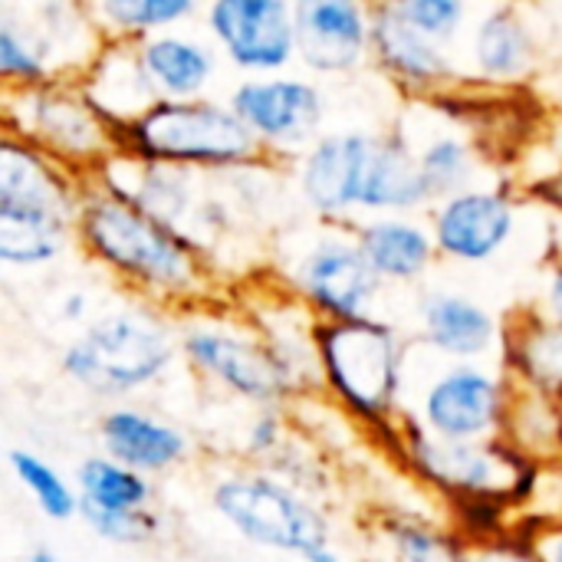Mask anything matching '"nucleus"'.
Masks as SVG:
<instances>
[{
  "label": "nucleus",
  "instance_id": "obj_1",
  "mask_svg": "<svg viewBox=\"0 0 562 562\" xmlns=\"http://www.w3.org/2000/svg\"><path fill=\"white\" fill-rule=\"evenodd\" d=\"M76 227L89 254L151 293L184 296L201 280L191 244L175 227L112 191L86 194Z\"/></svg>",
  "mask_w": 562,
  "mask_h": 562
},
{
  "label": "nucleus",
  "instance_id": "obj_2",
  "mask_svg": "<svg viewBox=\"0 0 562 562\" xmlns=\"http://www.w3.org/2000/svg\"><path fill=\"white\" fill-rule=\"evenodd\" d=\"M119 138L132 158L165 168H231L260 151L237 112L207 99H161L122 125Z\"/></svg>",
  "mask_w": 562,
  "mask_h": 562
},
{
  "label": "nucleus",
  "instance_id": "obj_3",
  "mask_svg": "<svg viewBox=\"0 0 562 562\" xmlns=\"http://www.w3.org/2000/svg\"><path fill=\"white\" fill-rule=\"evenodd\" d=\"M175 356L171 336L148 316L112 313L63 352V372L95 395H128L155 382Z\"/></svg>",
  "mask_w": 562,
  "mask_h": 562
},
{
  "label": "nucleus",
  "instance_id": "obj_4",
  "mask_svg": "<svg viewBox=\"0 0 562 562\" xmlns=\"http://www.w3.org/2000/svg\"><path fill=\"white\" fill-rule=\"evenodd\" d=\"M319 369L329 385L366 418H382L395 395L402 375L398 336L379 319L319 323L313 329Z\"/></svg>",
  "mask_w": 562,
  "mask_h": 562
},
{
  "label": "nucleus",
  "instance_id": "obj_5",
  "mask_svg": "<svg viewBox=\"0 0 562 562\" xmlns=\"http://www.w3.org/2000/svg\"><path fill=\"white\" fill-rule=\"evenodd\" d=\"M214 510L257 547L296 553L300 560L329 547L323 514L263 474H237L221 481L214 487Z\"/></svg>",
  "mask_w": 562,
  "mask_h": 562
},
{
  "label": "nucleus",
  "instance_id": "obj_6",
  "mask_svg": "<svg viewBox=\"0 0 562 562\" xmlns=\"http://www.w3.org/2000/svg\"><path fill=\"white\" fill-rule=\"evenodd\" d=\"M412 458L428 481L458 494V501H504L524 491L533 477L504 445L491 441H445L412 428Z\"/></svg>",
  "mask_w": 562,
  "mask_h": 562
},
{
  "label": "nucleus",
  "instance_id": "obj_7",
  "mask_svg": "<svg viewBox=\"0 0 562 562\" xmlns=\"http://www.w3.org/2000/svg\"><path fill=\"white\" fill-rule=\"evenodd\" d=\"M300 293L333 323L369 319L382 277L372 270L366 250L352 237H319L296 270Z\"/></svg>",
  "mask_w": 562,
  "mask_h": 562
},
{
  "label": "nucleus",
  "instance_id": "obj_8",
  "mask_svg": "<svg viewBox=\"0 0 562 562\" xmlns=\"http://www.w3.org/2000/svg\"><path fill=\"white\" fill-rule=\"evenodd\" d=\"M26 115L16 125V138L43 145L46 155L66 161H86V158H105L112 132L109 122L92 109L86 92H69L63 86H33L23 89Z\"/></svg>",
  "mask_w": 562,
  "mask_h": 562
},
{
  "label": "nucleus",
  "instance_id": "obj_9",
  "mask_svg": "<svg viewBox=\"0 0 562 562\" xmlns=\"http://www.w3.org/2000/svg\"><path fill=\"white\" fill-rule=\"evenodd\" d=\"M207 26L240 69H283L296 56V16L283 0H217Z\"/></svg>",
  "mask_w": 562,
  "mask_h": 562
},
{
  "label": "nucleus",
  "instance_id": "obj_10",
  "mask_svg": "<svg viewBox=\"0 0 562 562\" xmlns=\"http://www.w3.org/2000/svg\"><path fill=\"white\" fill-rule=\"evenodd\" d=\"M231 109L260 145L283 151L313 148L323 122V92L306 79H247L231 92Z\"/></svg>",
  "mask_w": 562,
  "mask_h": 562
},
{
  "label": "nucleus",
  "instance_id": "obj_11",
  "mask_svg": "<svg viewBox=\"0 0 562 562\" xmlns=\"http://www.w3.org/2000/svg\"><path fill=\"white\" fill-rule=\"evenodd\" d=\"M375 138L379 135L369 132H336L323 135L306 151L300 165V188L316 214L346 217L352 211H362Z\"/></svg>",
  "mask_w": 562,
  "mask_h": 562
},
{
  "label": "nucleus",
  "instance_id": "obj_12",
  "mask_svg": "<svg viewBox=\"0 0 562 562\" xmlns=\"http://www.w3.org/2000/svg\"><path fill=\"white\" fill-rule=\"evenodd\" d=\"M184 352L204 375H211L214 382H221L240 398L270 405L283 392H290L283 369L277 366L273 352L260 339L204 326L184 336Z\"/></svg>",
  "mask_w": 562,
  "mask_h": 562
},
{
  "label": "nucleus",
  "instance_id": "obj_13",
  "mask_svg": "<svg viewBox=\"0 0 562 562\" xmlns=\"http://www.w3.org/2000/svg\"><path fill=\"white\" fill-rule=\"evenodd\" d=\"M425 422L445 441H484L504 425V389L474 366H454L425 392Z\"/></svg>",
  "mask_w": 562,
  "mask_h": 562
},
{
  "label": "nucleus",
  "instance_id": "obj_14",
  "mask_svg": "<svg viewBox=\"0 0 562 562\" xmlns=\"http://www.w3.org/2000/svg\"><path fill=\"white\" fill-rule=\"evenodd\" d=\"M296 16V56L316 72H346L372 49V10L352 0H303Z\"/></svg>",
  "mask_w": 562,
  "mask_h": 562
},
{
  "label": "nucleus",
  "instance_id": "obj_15",
  "mask_svg": "<svg viewBox=\"0 0 562 562\" xmlns=\"http://www.w3.org/2000/svg\"><path fill=\"white\" fill-rule=\"evenodd\" d=\"M517 211L501 191H464L448 198L435 214V244L454 260H487L514 234Z\"/></svg>",
  "mask_w": 562,
  "mask_h": 562
},
{
  "label": "nucleus",
  "instance_id": "obj_16",
  "mask_svg": "<svg viewBox=\"0 0 562 562\" xmlns=\"http://www.w3.org/2000/svg\"><path fill=\"white\" fill-rule=\"evenodd\" d=\"M79 204L72 184L63 178L59 165L26 138L3 135L0 145V207L40 211L66 221H79Z\"/></svg>",
  "mask_w": 562,
  "mask_h": 562
},
{
  "label": "nucleus",
  "instance_id": "obj_17",
  "mask_svg": "<svg viewBox=\"0 0 562 562\" xmlns=\"http://www.w3.org/2000/svg\"><path fill=\"white\" fill-rule=\"evenodd\" d=\"M372 53L405 86L438 89L451 79L448 56L438 49L435 40H428L422 30H415L395 10V3L372 7Z\"/></svg>",
  "mask_w": 562,
  "mask_h": 562
},
{
  "label": "nucleus",
  "instance_id": "obj_18",
  "mask_svg": "<svg viewBox=\"0 0 562 562\" xmlns=\"http://www.w3.org/2000/svg\"><path fill=\"white\" fill-rule=\"evenodd\" d=\"M99 438L105 445V458L132 468V471H148L158 474L171 464H178L188 454V438L135 408H119L109 412L99 425Z\"/></svg>",
  "mask_w": 562,
  "mask_h": 562
},
{
  "label": "nucleus",
  "instance_id": "obj_19",
  "mask_svg": "<svg viewBox=\"0 0 562 562\" xmlns=\"http://www.w3.org/2000/svg\"><path fill=\"white\" fill-rule=\"evenodd\" d=\"M422 326H425V339L438 352L458 359L487 352L497 336V323L484 306H477L468 296L441 293V290L422 300Z\"/></svg>",
  "mask_w": 562,
  "mask_h": 562
},
{
  "label": "nucleus",
  "instance_id": "obj_20",
  "mask_svg": "<svg viewBox=\"0 0 562 562\" xmlns=\"http://www.w3.org/2000/svg\"><path fill=\"white\" fill-rule=\"evenodd\" d=\"M431 201L418 155L398 135H379L362 211H415Z\"/></svg>",
  "mask_w": 562,
  "mask_h": 562
},
{
  "label": "nucleus",
  "instance_id": "obj_21",
  "mask_svg": "<svg viewBox=\"0 0 562 562\" xmlns=\"http://www.w3.org/2000/svg\"><path fill=\"white\" fill-rule=\"evenodd\" d=\"M138 53L158 102L198 99L214 76V53L188 36H148Z\"/></svg>",
  "mask_w": 562,
  "mask_h": 562
},
{
  "label": "nucleus",
  "instance_id": "obj_22",
  "mask_svg": "<svg viewBox=\"0 0 562 562\" xmlns=\"http://www.w3.org/2000/svg\"><path fill=\"white\" fill-rule=\"evenodd\" d=\"M372 263V270L382 280H415L422 277L435 260V234H428L422 224L402 221V217H382L359 231L356 237Z\"/></svg>",
  "mask_w": 562,
  "mask_h": 562
},
{
  "label": "nucleus",
  "instance_id": "obj_23",
  "mask_svg": "<svg viewBox=\"0 0 562 562\" xmlns=\"http://www.w3.org/2000/svg\"><path fill=\"white\" fill-rule=\"evenodd\" d=\"M474 59L487 79H520L533 69V33L514 7L491 10L474 33Z\"/></svg>",
  "mask_w": 562,
  "mask_h": 562
},
{
  "label": "nucleus",
  "instance_id": "obj_24",
  "mask_svg": "<svg viewBox=\"0 0 562 562\" xmlns=\"http://www.w3.org/2000/svg\"><path fill=\"white\" fill-rule=\"evenodd\" d=\"M76 221L40 214V211H10L0 207V260L7 267H40L59 257Z\"/></svg>",
  "mask_w": 562,
  "mask_h": 562
},
{
  "label": "nucleus",
  "instance_id": "obj_25",
  "mask_svg": "<svg viewBox=\"0 0 562 562\" xmlns=\"http://www.w3.org/2000/svg\"><path fill=\"white\" fill-rule=\"evenodd\" d=\"M76 481L82 494L79 504H92L102 510H145L148 504V481L112 458L82 461Z\"/></svg>",
  "mask_w": 562,
  "mask_h": 562
},
{
  "label": "nucleus",
  "instance_id": "obj_26",
  "mask_svg": "<svg viewBox=\"0 0 562 562\" xmlns=\"http://www.w3.org/2000/svg\"><path fill=\"white\" fill-rule=\"evenodd\" d=\"M507 356L533 385L562 395V323L537 319L524 326L520 339L507 342Z\"/></svg>",
  "mask_w": 562,
  "mask_h": 562
},
{
  "label": "nucleus",
  "instance_id": "obj_27",
  "mask_svg": "<svg viewBox=\"0 0 562 562\" xmlns=\"http://www.w3.org/2000/svg\"><path fill=\"white\" fill-rule=\"evenodd\" d=\"M422 161V175L431 188V198H454L471 191V178H474V155L471 148L454 138V135H438L435 142H428L418 155Z\"/></svg>",
  "mask_w": 562,
  "mask_h": 562
},
{
  "label": "nucleus",
  "instance_id": "obj_28",
  "mask_svg": "<svg viewBox=\"0 0 562 562\" xmlns=\"http://www.w3.org/2000/svg\"><path fill=\"white\" fill-rule=\"evenodd\" d=\"M105 23L125 36H148L161 26H171L191 16L198 7L191 0H105L95 7Z\"/></svg>",
  "mask_w": 562,
  "mask_h": 562
},
{
  "label": "nucleus",
  "instance_id": "obj_29",
  "mask_svg": "<svg viewBox=\"0 0 562 562\" xmlns=\"http://www.w3.org/2000/svg\"><path fill=\"white\" fill-rule=\"evenodd\" d=\"M10 468L16 474V481L33 494L36 507L49 517V520H69L79 510L76 494L69 491V484L36 454L30 451H10Z\"/></svg>",
  "mask_w": 562,
  "mask_h": 562
},
{
  "label": "nucleus",
  "instance_id": "obj_30",
  "mask_svg": "<svg viewBox=\"0 0 562 562\" xmlns=\"http://www.w3.org/2000/svg\"><path fill=\"white\" fill-rule=\"evenodd\" d=\"M0 72L10 82H20L23 89L46 86L49 79V66L43 63L30 33H23L13 20L0 23Z\"/></svg>",
  "mask_w": 562,
  "mask_h": 562
},
{
  "label": "nucleus",
  "instance_id": "obj_31",
  "mask_svg": "<svg viewBox=\"0 0 562 562\" xmlns=\"http://www.w3.org/2000/svg\"><path fill=\"white\" fill-rule=\"evenodd\" d=\"M392 540L405 562H471V553L454 537L425 524H395Z\"/></svg>",
  "mask_w": 562,
  "mask_h": 562
},
{
  "label": "nucleus",
  "instance_id": "obj_32",
  "mask_svg": "<svg viewBox=\"0 0 562 562\" xmlns=\"http://www.w3.org/2000/svg\"><path fill=\"white\" fill-rule=\"evenodd\" d=\"M79 517L95 537L112 543H145L158 533V517L148 510H102L92 504H79Z\"/></svg>",
  "mask_w": 562,
  "mask_h": 562
},
{
  "label": "nucleus",
  "instance_id": "obj_33",
  "mask_svg": "<svg viewBox=\"0 0 562 562\" xmlns=\"http://www.w3.org/2000/svg\"><path fill=\"white\" fill-rule=\"evenodd\" d=\"M395 10L435 43L451 40L464 20V3L458 0H405V3H395Z\"/></svg>",
  "mask_w": 562,
  "mask_h": 562
},
{
  "label": "nucleus",
  "instance_id": "obj_34",
  "mask_svg": "<svg viewBox=\"0 0 562 562\" xmlns=\"http://www.w3.org/2000/svg\"><path fill=\"white\" fill-rule=\"evenodd\" d=\"M471 562H547L537 547L514 543V540H491L471 553Z\"/></svg>",
  "mask_w": 562,
  "mask_h": 562
},
{
  "label": "nucleus",
  "instance_id": "obj_35",
  "mask_svg": "<svg viewBox=\"0 0 562 562\" xmlns=\"http://www.w3.org/2000/svg\"><path fill=\"white\" fill-rule=\"evenodd\" d=\"M277 438H280V425H277V418H273V415H263V418L254 425V431H250V451H254V454L270 451V448L277 445Z\"/></svg>",
  "mask_w": 562,
  "mask_h": 562
},
{
  "label": "nucleus",
  "instance_id": "obj_36",
  "mask_svg": "<svg viewBox=\"0 0 562 562\" xmlns=\"http://www.w3.org/2000/svg\"><path fill=\"white\" fill-rule=\"evenodd\" d=\"M547 306H550V319L562 323V267H557V273L550 277V286H547Z\"/></svg>",
  "mask_w": 562,
  "mask_h": 562
},
{
  "label": "nucleus",
  "instance_id": "obj_37",
  "mask_svg": "<svg viewBox=\"0 0 562 562\" xmlns=\"http://www.w3.org/2000/svg\"><path fill=\"white\" fill-rule=\"evenodd\" d=\"M540 557L547 562H562V527H553L540 543H537Z\"/></svg>",
  "mask_w": 562,
  "mask_h": 562
},
{
  "label": "nucleus",
  "instance_id": "obj_38",
  "mask_svg": "<svg viewBox=\"0 0 562 562\" xmlns=\"http://www.w3.org/2000/svg\"><path fill=\"white\" fill-rule=\"evenodd\" d=\"M540 194L550 201V204H557V207H562V171L553 178V181H547V188H540Z\"/></svg>",
  "mask_w": 562,
  "mask_h": 562
},
{
  "label": "nucleus",
  "instance_id": "obj_39",
  "mask_svg": "<svg viewBox=\"0 0 562 562\" xmlns=\"http://www.w3.org/2000/svg\"><path fill=\"white\" fill-rule=\"evenodd\" d=\"M82 310H86V296H82V293H72V296L66 300L63 316H66V319H79V316H82Z\"/></svg>",
  "mask_w": 562,
  "mask_h": 562
},
{
  "label": "nucleus",
  "instance_id": "obj_40",
  "mask_svg": "<svg viewBox=\"0 0 562 562\" xmlns=\"http://www.w3.org/2000/svg\"><path fill=\"white\" fill-rule=\"evenodd\" d=\"M303 562H342V560H339V557H336V553H333L329 547H323V550L310 553V557H306V560H303Z\"/></svg>",
  "mask_w": 562,
  "mask_h": 562
},
{
  "label": "nucleus",
  "instance_id": "obj_41",
  "mask_svg": "<svg viewBox=\"0 0 562 562\" xmlns=\"http://www.w3.org/2000/svg\"><path fill=\"white\" fill-rule=\"evenodd\" d=\"M23 562H56V560H53V557H49L46 550H36V553H33L30 560H23Z\"/></svg>",
  "mask_w": 562,
  "mask_h": 562
}]
</instances>
